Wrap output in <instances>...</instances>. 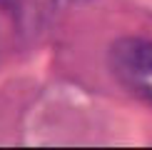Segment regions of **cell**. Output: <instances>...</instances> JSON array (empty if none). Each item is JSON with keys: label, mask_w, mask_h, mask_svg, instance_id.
<instances>
[{"label": "cell", "mask_w": 152, "mask_h": 150, "mask_svg": "<svg viewBox=\"0 0 152 150\" xmlns=\"http://www.w3.org/2000/svg\"><path fill=\"white\" fill-rule=\"evenodd\" d=\"M107 68L132 98L152 108V40L120 38L107 50Z\"/></svg>", "instance_id": "1"}]
</instances>
